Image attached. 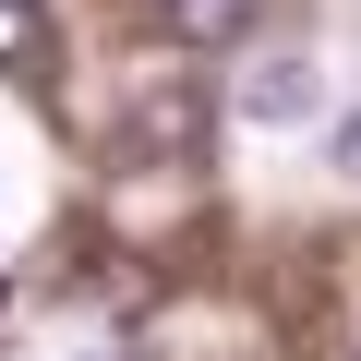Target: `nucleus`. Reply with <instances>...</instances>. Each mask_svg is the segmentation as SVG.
<instances>
[{
  "label": "nucleus",
  "instance_id": "f257e3e1",
  "mask_svg": "<svg viewBox=\"0 0 361 361\" xmlns=\"http://www.w3.org/2000/svg\"><path fill=\"white\" fill-rule=\"evenodd\" d=\"M217 121V97L205 85H157V97H133L121 109V157L133 169H169V157H193V133Z\"/></svg>",
  "mask_w": 361,
  "mask_h": 361
},
{
  "label": "nucleus",
  "instance_id": "f03ea898",
  "mask_svg": "<svg viewBox=\"0 0 361 361\" xmlns=\"http://www.w3.org/2000/svg\"><path fill=\"white\" fill-rule=\"evenodd\" d=\"M229 109H241L253 133H301V121H313V61H301V49H265V61H241Z\"/></svg>",
  "mask_w": 361,
  "mask_h": 361
},
{
  "label": "nucleus",
  "instance_id": "7ed1b4c3",
  "mask_svg": "<svg viewBox=\"0 0 361 361\" xmlns=\"http://www.w3.org/2000/svg\"><path fill=\"white\" fill-rule=\"evenodd\" d=\"M37 49V0H0V61H25Z\"/></svg>",
  "mask_w": 361,
  "mask_h": 361
},
{
  "label": "nucleus",
  "instance_id": "20e7f679",
  "mask_svg": "<svg viewBox=\"0 0 361 361\" xmlns=\"http://www.w3.org/2000/svg\"><path fill=\"white\" fill-rule=\"evenodd\" d=\"M325 157H337V169H349V180H361V109H349V121H337V145H325Z\"/></svg>",
  "mask_w": 361,
  "mask_h": 361
},
{
  "label": "nucleus",
  "instance_id": "39448f33",
  "mask_svg": "<svg viewBox=\"0 0 361 361\" xmlns=\"http://www.w3.org/2000/svg\"><path fill=\"white\" fill-rule=\"evenodd\" d=\"M61 361H109V349H61Z\"/></svg>",
  "mask_w": 361,
  "mask_h": 361
}]
</instances>
